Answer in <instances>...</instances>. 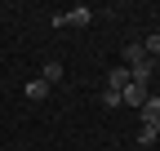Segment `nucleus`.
Listing matches in <instances>:
<instances>
[{
    "instance_id": "obj_1",
    "label": "nucleus",
    "mask_w": 160,
    "mask_h": 151,
    "mask_svg": "<svg viewBox=\"0 0 160 151\" xmlns=\"http://www.w3.org/2000/svg\"><path fill=\"white\" fill-rule=\"evenodd\" d=\"M93 22V9L89 5H71L67 13H53V27L62 31V27H89Z\"/></svg>"
},
{
    "instance_id": "obj_5",
    "label": "nucleus",
    "mask_w": 160,
    "mask_h": 151,
    "mask_svg": "<svg viewBox=\"0 0 160 151\" xmlns=\"http://www.w3.org/2000/svg\"><path fill=\"white\" fill-rule=\"evenodd\" d=\"M125 85H129V67H111V71H107V89H116V93H120Z\"/></svg>"
},
{
    "instance_id": "obj_9",
    "label": "nucleus",
    "mask_w": 160,
    "mask_h": 151,
    "mask_svg": "<svg viewBox=\"0 0 160 151\" xmlns=\"http://www.w3.org/2000/svg\"><path fill=\"white\" fill-rule=\"evenodd\" d=\"M142 58H147L142 45H125V62H120V67H133V62H142Z\"/></svg>"
},
{
    "instance_id": "obj_7",
    "label": "nucleus",
    "mask_w": 160,
    "mask_h": 151,
    "mask_svg": "<svg viewBox=\"0 0 160 151\" xmlns=\"http://www.w3.org/2000/svg\"><path fill=\"white\" fill-rule=\"evenodd\" d=\"M27 98H31V102H45V98H49V85H45V80H27Z\"/></svg>"
},
{
    "instance_id": "obj_6",
    "label": "nucleus",
    "mask_w": 160,
    "mask_h": 151,
    "mask_svg": "<svg viewBox=\"0 0 160 151\" xmlns=\"http://www.w3.org/2000/svg\"><path fill=\"white\" fill-rule=\"evenodd\" d=\"M142 124H160V98H156V93L142 102Z\"/></svg>"
},
{
    "instance_id": "obj_10",
    "label": "nucleus",
    "mask_w": 160,
    "mask_h": 151,
    "mask_svg": "<svg viewBox=\"0 0 160 151\" xmlns=\"http://www.w3.org/2000/svg\"><path fill=\"white\" fill-rule=\"evenodd\" d=\"M102 107H107V111L120 107V93H116V89H102Z\"/></svg>"
},
{
    "instance_id": "obj_3",
    "label": "nucleus",
    "mask_w": 160,
    "mask_h": 151,
    "mask_svg": "<svg viewBox=\"0 0 160 151\" xmlns=\"http://www.w3.org/2000/svg\"><path fill=\"white\" fill-rule=\"evenodd\" d=\"M151 76H156V62H151V58H142V62L129 67V80H133V85H147Z\"/></svg>"
},
{
    "instance_id": "obj_8",
    "label": "nucleus",
    "mask_w": 160,
    "mask_h": 151,
    "mask_svg": "<svg viewBox=\"0 0 160 151\" xmlns=\"http://www.w3.org/2000/svg\"><path fill=\"white\" fill-rule=\"evenodd\" d=\"M151 142H160V124H142L138 129V147H151Z\"/></svg>"
},
{
    "instance_id": "obj_4",
    "label": "nucleus",
    "mask_w": 160,
    "mask_h": 151,
    "mask_svg": "<svg viewBox=\"0 0 160 151\" xmlns=\"http://www.w3.org/2000/svg\"><path fill=\"white\" fill-rule=\"evenodd\" d=\"M40 80H45V85H58V80H62V62H58V58H49L45 67H40Z\"/></svg>"
},
{
    "instance_id": "obj_2",
    "label": "nucleus",
    "mask_w": 160,
    "mask_h": 151,
    "mask_svg": "<svg viewBox=\"0 0 160 151\" xmlns=\"http://www.w3.org/2000/svg\"><path fill=\"white\" fill-rule=\"evenodd\" d=\"M147 98H151V89H147V85H133V80H129L125 89H120V102H125V107H138V111H142Z\"/></svg>"
}]
</instances>
